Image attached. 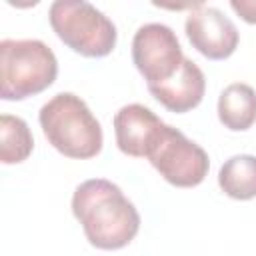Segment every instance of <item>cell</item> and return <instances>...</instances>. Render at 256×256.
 I'll list each match as a JSON object with an SVG mask.
<instances>
[{
  "label": "cell",
  "mask_w": 256,
  "mask_h": 256,
  "mask_svg": "<svg viewBox=\"0 0 256 256\" xmlns=\"http://www.w3.org/2000/svg\"><path fill=\"white\" fill-rule=\"evenodd\" d=\"M72 214L88 242L100 250L128 246L140 230V214L120 186L104 178L82 182L72 196Z\"/></svg>",
  "instance_id": "cell-1"
},
{
  "label": "cell",
  "mask_w": 256,
  "mask_h": 256,
  "mask_svg": "<svg viewBox=\"0 0 256 256\" xmlns=\"http://www.w3.org/2000/svg\"><path fill=\"white\" fill-rule=\"evenodd\" d=\"M42 132L60 154L76 160L94 158L104 144L102 126L88 104L72 94L58 92L38 112Z\"/></svg>",
  "instance_id": "cell-2"
},
{
  "label": "cell",
  "mask_w": 256,
  "mask_h": 256,
  "mask_svg": "<svg viewBox=\"0 0 256 256\" xmlns=\"http://www.w3.org/2000/svg\"><path fill=\"white\" fill-rule=\"evenodd\" d=\"M58 60L42 40L6 38L0 42V96L24 100L54 84Z\"/></svg>",
  "instance_id": "cell-3"
},
{
  "label": "cell",
  "mask_w": 256,
  "mask_h": 256,
  "mask_svg": "<svg viewBox=\"0 0 256 256\" xmlns=\"http://www.w3.org/2000/svg\"><path fill=\"white\" fill-rule=\"evenodd\" d=\"M48 20L56 36L74 52L88 58L108 56L116 46V26L96 6L84 0H56Z\"/></svg>",
  "instance_id": "cell-4"
},
{
  "label": "cell",
  "mask_w": 256,
  "mask_h": 256,
  "mask_svg": "<svg viewBox=\"0 0 256 256\" xmlns=\"http://www.w3.org/2000/svg\"><path fill=\"white\" fill-rule=\"evenodd\" d=\"M146 158L166 182L178 188L198 186L210 168V160L204 148L168 124L162 126Z\"/></svg>",
  "instance_id": "cell-5"
},
{
  "label": "cell",
  "mask_w": 256,
  "mask_h": 256,
  "mask_svg": "<svg viewBox=\"0 0 256 256\" xmlns=\"http://www.w3.org/2000/svg\"><path fill=\"white\" fill-rule=\"evenodd\" d=\"M182 46L174 30L160 22L144 24L132 38V60L146 86L172 78L184 62Z\"/></svg>",
  "instance_id": "cell-6"
},
{
  "label": "cell",
  "mask_w": 256,
  "mask_h": 256,
  "mask_svg": "<svg viewBox=\"0 0 256 256\" xmlns=\"http://www.w3.org/2000/svg\"><path fill=\"white\" fill-rule=\"evenodd\" d=\"M184 28L192 48L210 60H224L238 48V28L222 10L214 6H204L200 2L190 10Z\"/></svg>",
  "instance_id": "cell-7"
},
{
  "label": "cell",
  "mask_w": 256,
  "mask_h": 256,
  "mask_svg": "<svg viewBox=\"0 0 256 256\" xmlns=\"http://www.w3.org/2000/svg\"><path fill=\"white\" fill-rule=\"evenodd\" d=\"M164 122L144 104H126L114 114V136L120 152L146 158Z\"/></svg>",
  "instance_id": "cell-8"
},
{
  "label": "cell",
  "mask_w": 256,
  "mask_h": 256,
  "mask_svg": "<svg viewBox=\"0 0 256 256\" xmlns=\"http://www.w3.org/2000/svg\"><path fill=\"white\" fill-rule=\"evenodd\" d=\"M148 90L166 110L182 114L196 108L202 102L206 92V78L196 62L184 58L182 66L172 78L160 84H152L148 86Z\"/></svg>",
  "instance_id": "cell-9"
},
{
  "label": "cell",
  "mask_w": 256,
  "mask_h": 256,
  "mask_svg": "<svg viewBox=\"0 0 256 256\" xmlns=\"http://www.w3.org/2000/svg\"><path fill=\"white\" fill-rule=\"evenodd\" d=\"M218 118L232 132L248 130L256 122V90L244 82L228 84L218 98Z\"/></svg>",
  "instance_id": "cell-10"
},
{
  "label": "cell",
  "mask_w": 256,
  "mask_h": 256,
  "mask_svg": "<svg viewBox=\"0 0 256 256\" xmlns=\"http://www.w3.org/2000/svg\"><path fill=\"white\" fill-rule=\"evenodd\" d=\"M218 186L234 200L256 198V156L236 154L228 158L218 172Z\"/></svg>",
  "instance_id": "cell-11"
},
{
  "label": "cell",
  "mask_w": 256,
  "mask_h": 256,
  "mask_svg": "<svg viewBox=\"0 0 256 256\" xmlns=\"http://www.w3.org/2000/svg\"><path fill=\"white\" fill-rule=\"evenodd\" d=\"M34 150V138L28 124L20 116H0V160L4 164H20Z\"/></svg>",
  "instance_id": "cell-12"
},
{
  "label": "cell",
  "mask_w": 256,
  "mask_h": 256,
  "mask_svg": "<svg viewBox=\"0 0 256 256\" xmlns=\"http://www.w3.org/2000/svg\"><path fill=\"white\" fill-rule=\"evenodd\" d=\"M232 10L248 24H256V0H232Z\"/></svg>",
  "instance_id": "cell-13"
}]
</instances>
